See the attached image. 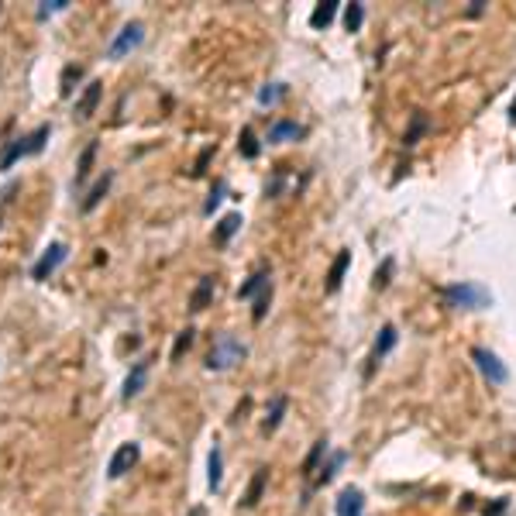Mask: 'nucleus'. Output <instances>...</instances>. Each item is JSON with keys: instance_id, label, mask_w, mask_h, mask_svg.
Returning <instances> with one entry per match:
<instances>
[{"instance_id": "1", "label": "nucleus", "mask_w": 516, "mask_h": 516, "mask_svg": "<svg viewBox=\"0 0 516 516\" xmlns=\"http://www.w3.org/2000/svg\"><path fill=\"white\" fill-rule=\"evenodd\" d=\"M444 303L454 307V310H485L492 307V293L478 283H454V286H444L441 290Z\"/></svg>"}, {"instance_id": "2", "label": "nucleus", "mask_w": 516, "mask_h": 516, "mask_svg": "<svg viewBox=\"0 0 516 516\" xmlns=\"http://www.w3.org/2000/svg\"><path fill=\"white\" fill-rule=\"evenodd\" d=\"M244 355H248V348H244L234 334H217V338H213V348H210V355H207V368H210V372H227V368L237 365Z\"/></svg>"}, {"instance_id": "3", "label": "nucleus", "mask_w": 516, "mask_h": 516, "mask_svg": "<svg viewBox=\"0 0 516 516\" xmlns=\"http://www.w3.org/2000/svg\"><path fill=\"white\" fill-rule=\"evenodd\" d=\"M141 42H145V25H141V21H128V25L114 35V42L107 45V59H124V56H131Z\"/></svg>"}, {"instance_id": "4", "label": "nucleus", "mask_w": 516, "mask_h": 516, "mask_svg": "<svg viewBox=\"0 0 516 516\" xmlns=\"http://www.w3.org/2000/svg\"><path fill=\"white\" fill-rule=\"evenodd\" d=\"M471 362H475V368L482 372V379H485L489 386H506L509 368H506L489 348H471Z\"/></svg>"}, {"instance_id": "5", "label": "nucleus", "mask_w": 516, "mask_h": 516, "mask_svg": "<svg viewBox=\"0 0 516 516\" xmlns=\"http://www.w3.org/2000/svg\"><path fill=\"white\" fill-rule=\"evenodd\" d=\"M66 258H69V248L62 244V241H52L49 248H45V255L38 258V262H35V269H32V279L35 283H45L62 262H66Z\"/></svg>"}, {"instance_id": "6", "label": "nucleus", "mask_w": 516, "mask_h": 516, "mask_svg": "<svg viewBox=\"0 0 516 516\" xmlns=\"http://www.w3.org/2000/svg\"><path fill=\"white\" fill-rule=\"evenodd\" d=\"M138 458H141V444H134V441L121 444V447L114 451L110 465H107V475H110V478H124V475L138 465Z\"/></svg>"}, {"instance_id": "7", "label": "nucleus", "mask_w": 516, "mask_h": 516, "mask_svg": "<svg viewBox=\"0 0 516 516\" xmlns=\"http://www.w3.org/2000/svg\"><path fill=\"white\" fill-rule=\"evenodd\" d=\"M396 341H399V331H396V324H386V327L379 331L375 344H372V355H368V368H365L368 375H372V368H375V365H379V362H382V358H386V355H389L392 348H396Z\"/></svg>"}, {"instance_id": "8", "label": "nucleus", "mask_w": 516, "mask_h": 516, "mask_svg": "<svg viewBox=\"0 0 516 516\" xmlns=\"http://www.w3.org/2000/svg\"><path fill=\"white\" fill-rule=\"evenodd\" d=\"M25 155H35L32 152V134H21V138H11L4 145V152H0V172L14 169V162H21Z\"/></svg>"}, {"instance_id": "9", "label": "nucleus", "mask_w": 516, "mask_h": 516, "mask_svg": "<svg viewBox=\"0 0 516 516\" xmlns=\"http://www.w3.org/2000/svg\"><path fill=\"white\" fill-rule=\"evenodd\" d=\"M100 97H104V83H100V80H90V83L83 86L80 100H76V117H80V121H90L93 110H97V104H100Z\"/></svg>"}, {"instance_id": "10", "label": "nucleus", "mask_w": 516, "mask_h": 516, "mask_svg": "<svg viewBox=\"0 0 516 516\" xmlns=\"http://www.w3.org/2000/svg\"><path fill=\"white\" fill-rule=\"evenodd\" d=\"M145 382H148V358H141V362L131 365V372H128V379H124V389H121V399L131 403V399L145 389Z\"/></svg>"}, {"instance_id": "11", "label": "nucleus", "mask_w": 516, "mask_h": 516, "mask_svg": "<svg viewBox=\"0 0 516 516\" xmlns=\"http://www.w3.org/2000/svg\"><path fill=\"white\" fill-rule=\"evenodd\" d=\"M266 482H269V468H255V475H251V482H248V492H244V499H241L244 509H255L258 502H262Z\"/></svg>"}, {"instance_id": "12", "label": "nucleus", "mask_w": 516, "mask_h": 516, "mask_svg": "<svg viewBox=\"0 0 516 516\" xmlns=\"http://www.w3.org/2000/svg\"><path fill=\"white\" fill-rule=\"evenodd\" d=\"M303 134H307V128L296 124V121H276V124L269 128V141H272V145H286V141H296V138H303Z\"/></svg>"}, {"instance_id": "13", "label": "nucleus", "mask_w": 516, "mask_h": 516, "mask_svg": "<svg viewBox=\"0 0 516 516\" xmlns=\"http://www.w3.org/2000/svg\"><path fill=\"white\" fill-rule=\"evenodd\" d=\"M110 183H114V172H104V176L90 186V193H86V196H83V203H80V207H83V213H93V210L100 207V200L110 193Z\"/></svg>"}, {"instance_id": "14", "label": "nucleus", "mask_w": 516, "mask_h": 516, "mask_svg": "<svg viewBox=\"0 0 516 516\" xmlns=\"http://www.w3.org/2000/svg\"><path fill=\"white\" fill-rule=\"evenodd\" d=\"M331 454V444H327V437H320L314 447H310V454L303 458V468H300V475L303 478H314L317 471H320V465H324V458Z\"/></svg>"}, {"instance_id": "15", "label": "nucleus", "mask_w": 516, "mask_h": 516, "mask_svg": "<svg viewBox=\"0 0 516 516\" xmlns=\"http://www.w3.org/2000/svg\"><path fill=\"white\" fill-rule=\"evenodd\" d=\"M338 516H365V495H362V489H344L338 495Z\"/></svg>"}, {"instance_id": "16", "label": "nucleus", "mask_w": 516, "mask_h": 516, "mask_svg": "<svg viewBox=\"0 0 516 516\" xmlns=\"http://www.w3.org/2000/svg\"><path fill=\"white\" fill-rule=\"evenodd\" d=\"M213 290H217L213 276H200V283H196V290H193V296H189V310H193V314L207 310L210 300H213Z\"/></svg>"}, {"instance_id": "17", "label": "nucleus", "mask_w": 516, "mask_h": 516, "mask_svg": "<svg viewBox=\"0 0 516 516\" xmlns=\"http://www.w3.org/2000/svg\"><path fill=\"white\" fill-rule=\"evenodd\" d=\"M348 266H351V251L344 248V251H338V258L331 262V272H327V293H338V290H341Z\"/></svg>"}, {"instance_id": "18", "label": "nucleus", "mask_w": 516, "mask_h": 516, "mask_svg": "<svg viewBox=\"0 0 516 516\" xmlns=\"http://www.w3.org/2000/svg\"><path fill=\"white\" fill-rule=\"evenodd\" d=\"M430 131V117L423 114V110H417L413 117H410V128H406V134H403V145L406 148H417L420 145V138Z\"/></svg>"}, {"instance_id": "19", "label": "nucleus", "mask_w": 516, "mask_h": 516, "mask_svg": "<svg viewBox=\"0 0 516 516\" xmlns=\"http://www.w3.org/2000/svg\"><path fill=\"white\" fill-rule=\"evenodd\" d=\"M344 461H348V451H331V454H327V461L320 465V471L314 475V485H317V489H320V485H327V482L338 475V468H341Z\"/></svg>"}, {"instance_id": "20", "label": "nucleus", "mask_w": 516, "mask_h": 516, "mask_svg": "<svg viewBox=\"0 0 516 516\" xmlns=\"http://www.w3.org/2000/svg\"><path fill=\"white\" fill-rule=\"evenodd\" d=\"M286 410H290V396H286V392H279V396L272 399V406H269V417L262 420V430H266V434H272V430H279V423H283V417H286Z\"/></svg>"}, {"instance_id": "21", "label": "nucleus", "mask_w": 516, "mask_h": 516, "mask_svg": "<svg viewBox=\"0 0 516 516\" xmlns=\"http://www.w3.org/2000/svg\"><path fill=\"white\" fill-rule=\"evenodd\" d=\"M93 159H97V141H90V145L83 148L80 165H76V176H73V189H80V186L90 179V172H93Z\"/></svg>"}, {"instance_id": "22", "label": "nucleus", "mask_w": 516, "mask_h": 516, "mask_svg": "<svg viewBox=\"0 0 516 516\" xmlns=\"http://www.w3.org/2000/svg\"><path fill=\"white\" fill-rule=\"evenodd\" d=\"M266 286H272V272H269V269H258V272L237 290V300H251L255 293H262Z\"/></svg>"}, {"instance_id": "23", "label": "nucleus", "mask_w": 516, "mask_h": 516, "mask_svg": "<svg viewBox=\"0 0 516 516\" xmlns=\"http://www.w3.org/2000/svg\"><path fill=\"white\" fill-rule=\"evenodd\" d=\"M241 224H244V217H241V213H227V217L217 224V231H213V241H217V244H227V241H231V237L241 231Z\"/></svg>"}, {"instance_id": "24", "label": "nucleus", "mask_w": 516, "mask_h": 516, "mask_svg": "<svg viewBox=\"0 0 516 516\" xmlns=\"http://www.w3.org/2000/svg\"><path fill=\"white\" fill-rule=\"evenodd\" d=\"M207 468H210V475H207V482H210V489L217 492V489H220V478H224V454H220V444H213V447H210V458H207Z\"/></svg>"}, {"instance_id": "25", "label": "nucleus", "mask_w": 516, "mask_h": 516, "mask_svg": "<svg viewBox=\"0 0 516 516\" xmlns=\"http://www.w3.org/2000/svg\"><path fill=\"white\" fill-rule=\"evenodd\" d=\"M237 152H241V159H258V155H262V145H258V138H255L251 128H241V134H237Z\"/></svg>"}, {"instance_id": "26", "label": "nucleus", "mask_w": 516, "mask_h": 516, "mask_svg": "<svg viewBox=\"0 0 516 516\" xmlns=\"http://www.w3.org/2000/svg\"><path fill=\"white\" fill-rule=\"evenodd\" d=\"M286 93H290L286 83H266L262 90H258V104H262V107H276Z\"/></svg>"}, {"instance_id": "27", "label": "nucleus", "mask_w": 516, "mask_h": 516, "mask_svg": "<svg viewBox=\"0 0 516 516\" xmlns=\"http://www.w3.org/2000/svg\"><path fill=\"white\" fill-rule=\"evenodd\" d=\"M334 14H338V0L317 4V8H314V14H310V25H314V28H327V25L334 21Z\"/></svg>"}, {"instance_id": "28", "label": "nucleus", "mask_w": 516, "mask_h": 516, "mask_svg": "<svg viewBox=\"0 0 516 516\" xmlns=\"http://www.w3.org/2000/svg\"><path fill=\"white\" fill-rule=\"evenodd\" d=\"M83 80V66H66L62 69V80H59V93L62 97H73V86Z\"/></svg>"}, {"instance_id": "29", "label": "nucleus", "mask_w": 516, "mask_h": 516, "mask_svg": "<svg viewBox=\"0 0 516 516\" xmlns=\"http://www.w3.org/2000/svg\"><path fill=\"white\" fill-rule=\"evenodd\" d=\"M269 307H272V286H266L262 293L255 296V310H251V320H255V324H262V320H266V314H269Z\"/></svg>"}, {"instance_id": "30", "label": "nucleus", "mask_w": 516, "mask_h": 516, "mask_svg": "<svg viewBox=\"0 0 516 516\" xmlns=\"http://www.w3.org/2000/svg\"><path fill=\"white\" fill-rule=\"evenodd\" d=\"M193 338H196V331H193V327L179 331V338H176V344H172V355H169V358H172V362H179V358L193 348Z\"/></svg>"}, {"instance_id": "31", "label": "nucleus", "mask_w": 516, "mask_h": 516, "mask_svg": "<svg viewBox=\"0 0 516 516\" xmlns=\"http://www.w3.org/2000/svg\"><path fill=\"white\" fill-rule=\"evenodd\" d=\"M66 8H69V0H42L38 11H35V18H38V21H49L52 14H59V11H66Z\"/></svg>"}, {"instance_id": "32", "label": "nucleus", "mask_w": 516, "mask_h": 516, "mask_svg": "<svg viewBox=\"0 0 516 516\" xmlns=\"http://www.w3.org/2000/svg\"><path fill=\"white\" fill-rule=\"evenodd\" d=\"M362 21H365V8H362V4H348V11H344V28H348V32H362Z\"/></svg>"}, {"instance_id": "33", "label": "nucleus", "mask_w": 516, "mask_h": 516, "mask_svg": "<svg viewBox=\"0 0 516 516\" xmlns=\"http://www.w3.org/2000/svg\"><path fill=\"white\" fill-rule=\"evenodd\" d=\"M224 193H227V183H217L213 189H210V196H207V203H203V213L210 217L217 207H220V200H224Z\"/></svg>"}, {"instance_id": "34", "label": "nucleus", "mask_w": 516, "mask_h": 516, "mask_svg": "<svg viewBox=\"0 0 516 516\" xmlns=\"http://www.w3.org/2000/svg\"><path fill=\"white\" fill-rule=\"evenodd\" d=\"M392 269H396V262H392V258H386L382 269L375 272V283H372V286H375V290H386V286L392 283Z\"/></svg>"}, {"instance_id": "35", "label": "nucleus", "mask_w": 516, "mask_h": 516, "mask_svg": "<svg viewBox=\"0 0 516 516\" xmlns=\"http://www.w3.org/2000/svg\"><path fill=\"white\" fill-rule=\"evenodd\" d=\"M213 152H217V145H207V148L196 155V162H193V176H203V172H207V165H210Z\"/></svg>"}, {"instance_id": "36", "label": "nucleus", "mask_w": 516, "mask_h": 516, "mask_svg": "<svg viewBox=\"0 0 516 516\" xmlns=\"http://www.w3.org/2000/svg\"><path fill=\"white\" fill-rule=\"evenodd\" d=\"M482 11H485V4H478V0H475V4L468 8V14H471V18H475V14H482Z\"/></svg>"}, {"instance_id": "37", "label": "nucleus", "mask_w": 516, "mask_h": 516, "mask_svg": "<svg viewBox=\"0 0 516 516\" xmlns=\"http://www.w3.org/2000/svg\"><path fill=\"white\" fill-rule=\"evenodd\" d=\"M513 121H516V100H513Z\"/></svg>"}]
</instances>
